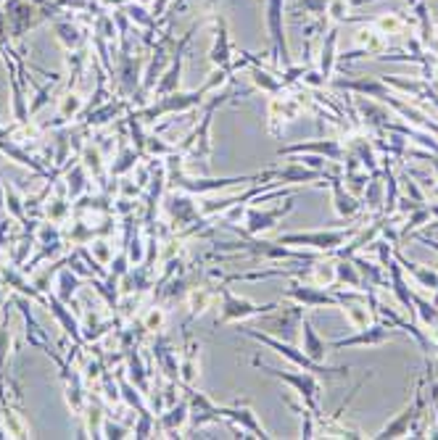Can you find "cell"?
<instances>
[{
    "instance_id": "7",
    "label": "cell",
    "mask_w": 438,
    "mask_h": 440,
    "mask_svg": "<svg viewBox=\"0 0 438 440\" xmlns=\"http://www.w3.org/2000/svg\"><path fill=\"white\" fill-rule=\"evenodd\" d=\"M293 211V195H288L285 206L270 208V211H262V208L251 206L245 211V232L248 235H259V232H270L272 227L280 222L282 216Z\"/></svg>"
},
{
    "instance_id": "26",
    "label": "cell",
    "mask_w": 438,
    "mask_h": 440,
    "mask_svg": "<svg viewBox=\"0 0 438 440\" xmlns=\"http://www.w3.org/2000/svg\"><path fill=\"white\" fill-rule=\"evenodd\" d=\"M357 43H360L367 53L383 51V37H380V32H375V29H362L360 35H357Z\"/></svg>"
},
{
    "instance_id": "32",
    "label": "cell",
    "mask_w": 438,
    "mask_h": 440,
    "mask_svg": "<svg viewBox=\"0 0 438 440\" xmlns=\"http://www.w3.org/2000/svg\"><path fill=\"white\" fill-rule=\"evenodd\" d=\"M161 322H164V311H161V309H153V311H151L148 327H151V329H158V327H161Z\"/></svg>"
},
{
    "instance_id": "28",
    "label": "cell",
    "mask_w": 438,
    "mask_h": 440,
    "mask_svg": "<svg viewBox=\"0 0 438 440\" xmlns=\"http://www.w3.org/2000/svg\"><path fill=\"white\" fill-rule=\"evenodd\" d=\"M402 182H404V195H407V198H412L414 203H420V206H425V195H422V190H420V188H417V182H414V177H409V174H404Z\"/></svg>"
},
{
    "instance_id": "24",
    "label": "cell",
    "mask_w": 438,
    "mask_h": 440,
    "mask_svg": "<svg viewBox=\"0 0 438 440\" xmlns=\"http://www.w3.org/2000/svg\"><path fill=\"white\" fill-rule=\"evenodd\" d=\"M211 298H214V293H211V290H206V287H198V290H193V293H190V319L209 309Z\"/></svg>"
},
{
    "instance_id": "15",
    "label": "cell",
    "mask_w": 438,
    "mask_h": 440,
    "mask_svg": "<svg viewBox=\"0 0 438 440\" xmlns=\"http://www.w3.org/2000/svg\"><path fill=\"white\" fill-rule=\"evenodd\" d=\"M198 354H201V340H188L183 364H180V380H183L185 388H190L201 374L198 372Z\"/></svg>"
},
{
    "instance_id": "33",
    "label": "cell",
    "mask_w": 438,
    "mask_h": 440,
    "mask_svg": "<svg viewBox=\"0 0 438 440\" xmlns=\"http://www.w3.org/2000/svg\"><path fill=\"white\" fill-rule=\"evenodd\" d=\"M106 432H108V438H124V430L116 424H106Z\"/></svg>"
},
{
    "instance_id": "18",
    "label": "cell",
    "mask_w": 438,
    "mask_h": 440,
    "mask_svg": "<svg viewBox=\"0 0 438 440\" xmlns=\"http://www.w3.org/2000/svg\"><path fill=\"white\" fill-rule=\"evenodd\" d=\"M304 282H312V285H320V287H333L338 282V277H335V261L315 259L312 267H309V277H304Z\"/></svg>"
},
{
    "instance_id": "12",
    "label": "cell",
    "mask_w": 438,
    "mask_h": 440,
    "mask_svg": "<svg viewBox=\"0 0 438 440\" xmlns=\"http://www.w3.org/2000/svg\"><path fill=\"white\" fill-rule=\"evenodd\" d=\"M301 319H304V314H301V306H293V309L282 311V314H275L272 319L264 322V329L267 332H280L285 340L293 337V329H301Z\"/></svg>"
},
{
    "instance_id": "6",
    "label": "cell",
    "mask_w": 438,
    "mask_h": 440,
    "mask_svg": "<svg viewBox=\"0 0 438 440\" xmlns=\"http://www.w3.org/2000/svg\"><path fill=\"white\" fill-rule=\"evenodd\" d=\"M394 335H396V327H391V324H380V322H377V324H367V327L357 329L354 335L338 337V340L330 343V348L338 351V348H354V345H383V343H388Z\"/></svg>"
},
{
    "instance_id": "25",
    "label": "cell",
    "mask_w": 438,
    "mask_h": 440,
    "mask_svg": "<svg viewBox=\"0 0 438 440\" xmlns=\"http://www.w3.org/2000/svg\"><path fill=\"white\" fill-rule=\"evenodd\" d=\"M375 29L380 35H402L404 32V21L396 14H388V16H380L375 21Z\"/></svg>"
},
{
    "instance_id": "2",
    "label": "cell",
    "mask_w": 438,
    "mask_h": 440,
    "mask_svg": "<svg viewBox=\"0 0 438 440\" xmlns=\"http://www.w3.org/2000/svg\"><path fill=\"white\" fill-rule=\"evenodd\" d=\"M254 367H259L262 372H267V374H272V377H277V380L288 382L290 388L296 390L298 398L304 401V406H307L309 411H315V414H320V401H322V385H320V377L317 374H312V372H290V369H272V367H267V364L262 362V359H254Z\"/></svg>"
},
{
    "instance_id": "27",
    "label": "cell",
    "mask_w": 438,
    "mask_h": 440,
    "mask_svg": "<svg viewBox=\"0 0 438 440\" xmlns=\"http://www.w3.org/2000/svg\"><path fill=\"white\" fill-rule=\"evenodd\" d=\"M333 48H335V32H330V37H327V43L322 48V66H320V74L325 79H330V71H333V61H335Z\"/></svg>"
},
{
    "instance_id": "5",
    "label": "cell",
    "mask_w": 438,
    "mask_h": 440,
    "mask_svg": "<svg viewBox=\"0 0 438 440\" xmlns=\"http://www.w3.org/2000/svg\"><path fill=\"white\" fill-rule=\"evenodd\" d=\"M290 301H296L301 309H315V306H333L338 309V295L335 290H327V287L312 285V282H293V285L285 290Z\"/></svg>"
},
{
    "instance_id": "29",
    "label": "cell",
    "mask_w": 438,
    "mask_h": 440,
    "mask_svg": "<svg viewBox=\"0 0 438 440\" xmlns=\"http://www.w3.org/2000/svg\"><path fill=\"white\" fill-rule=\"evenodd\" d=\"M254 82L259 87H264L267 93H272V96H277V93L282 90L280 82H275V79H272L270 74H264V71H254Z\"/></svg>"
},
{
    "instance_id": "35",
    "label": "cell",
    "mask_w": 438,
    "mask_h": 440,
    "mask_svg": "<svg viewBox=\"0 0 438 440\" xmlns=\"http://www.w3.org/2000/svg\"><path fill=\"white\" fill-rule=\"evenodd\" d=\"M433 9H436V11H438V0H436V3H433Z\"/></svg>"
},
{
    "instance_id": "19",
    "label": "cell",
    "mask_w": 438,
    "mask_h": 440,
    "mask_svg": "<svg viewBox=\"0 0 438 440\" xmlns=\"http://www.w3.org/2000/svg\"><path fill=\"white\" fill-rule=\"evenodd\" d=\"M357 108H360V113L365 116V124L375 132H383L388 127V121L394 119L386 108H380V106H375V103H367V101H357Z\"/></svg>"
},
{
    "instance_id": "30",
    "label": "cell",
    "mask_w": 438,
    "mask_h": 440,
    "mask_svg": "<svg viewBox=\"0 0 438 440\" xmlns=\"http://www.w3.org/2000/svg\"><path fill=\"white\" fill-rule=\"evenodd\" d=\"M327 14H330L335 21L346 19V14H349V0H327Z\"/></svg>"
},
{
    "instance_id": "1",
    "label": "cell",
    "mask_w": 438,
    "mask_h": 440,
    "mask_svg": "<svg viewBox=\"0 0 438 440\" xmlns=\"http://www.w3.org/2000/svg\"><path fill=\"white\" fill-rule=\"evenodd\" d=\"M245 335L248 337H254V340H259V343H264L267 348H272L275 354H280V356H285L288 362H293L298 367V369H304V372H312V374H317V377H338V380H346L349 377V367H322V364H317V362H312L304 351H298V348H293V345L285 340H277V337H272L270 332H256V329H243Z\"/></svg>"
},
{
    "instance_id": "10",
    "label": "cell",
    "mask_w": 438,
    "mask_h": 440,
    "mask_svg": "<svg viewBox=\"0 0 438 440\" xmlns=\"http://www.w3.org/2000/svg\"><path fill=\"white\" fill-rule=\"evenodd\" d=\"M222 419H228L230 427H240V430L251 432V438H270L267 430L256 422V414L245 404H238L235 401L230 406H222Z\"/></svg>"
},
{
    "instance_id": "21",
    "label": "cell",
    "mask_w": 438,
    "mask_h": 440,
    "mask_svg": "<svg viewBox=\"0 0 438 440\" xmlns=\"http://www.w3.org/2000/svg\"><path fill=\"white\" fill-rule=\"evenodd\" d=\"M188 419H190V401H180V404H172L169 414H161V427L164 432H175Z\"/></svg>"
},
{
    "instance_id": "16",
    "label": "cell",
    "mask_w": 438,
    "mask_h": 440,
    "mask_svg": "<svg viewBox=\"0 0 438 440\" xmlns=\"http://www.w3.org/2000/svg\"><path fill=\"white\" fill-rule=\"evenodd\" d=\"M346 150H351V153L357 155L362 161V166L367 169L370 174H377L380 169H377V153H375V143H372V138H351L349 145H346Z\"/></svg>"
},
{
    "instance_id": "36",
    "label": "cell",
    "mask_w": 438,
    "mask_h": 440,
    "mask_svg": "<svg viewBox=\"0 0 438 440\" xmlns=\"http://www.w3.org/2000/svg\"><path fill=\"white\" fill-rule=\"evenodd\" d=\"M436 354H438V345H436Z\"/></svg>"
},
{
    "instance_id": "13",
    "label": "cell",
    "mask_w": 438,
    "mask_h": 440,
    "mask_svg": "<svg viewBox=\"0 0 438 440\" xmlns=\"http://www.w3.org/2000/svg\"><path fill=\"white\" fill-rule=\"evenodd\" d=\"M301 329H304V335H301V343H304V354H307L312 362L322 364L325 362V354L330 351V345H327L322 337L317 335V329L312 327V322H309L307 317L301 319Z\"/></svg>"
},
{
    "instance_id": "23",
    "label": "cell",
    "mask_w": 438,
    "mask_h": 440,
    "mask_svg": "<svg viewBox=\"0 0 438 440\" xmlns=\"http://www.w3.org/2000/svg\"><path fill=\"white\" fill-rule=\"evenodd\" d=\"M349 259L357 264V269H360V275L365 277L367 285H383V272H386V269L372 264V261H367L365 256H357V253H351Z\"/></svg>"
},
{
    "instance_id": "31",
    "label": "cell",
    "mask_w": 438,
    "mask_h": 440,
    "mask_svg": "<svg viewBox=\"0 0 438 440\" xmlns=\"http://www.w3.org/2000/svg\"><path fill=\"white\" fill-rule=\"evenodd\" d=\"M304 166H309V169H317V172H325V158H320V155H304V158H298Z\"/></svg>"
},
{
    "instance_id": "8",
    "label": "cell",
    "mask_w": 438,
    "mask_h": 440,
    "mask_svg": "<svg viewBox=\"0 0 438 440\" xmlns=\"http://www.w3.org/2000/svg\"><path fill=\"white\" fill-rule=\"evenodd\" d=\"M296 153H317L330 161H343L346 148L341 145V140L327 138V140H312V143H293V145H282L277 155H296Z\"/></svg>"
},
{
    "instance_id": "34",
    "label": "cell",
    "mask_w": 438,
    "mask_h": 440,
    "mask_svg": "<svg viewBox=\"0 0 438 440\" xmlns=\"http://www.w3.org/2000/svg\"><path fill=\"white\" fill-rule=\"evenodd\" d=\"M428 337H430V343L438 345V324H433V327L428 329Z\"/></svg>"
},
{
    "instance_id": "9",
    "label": "cell",
    "mask_w": 438,
    "mask_h": 440,
    "mask_svg": "<svg viewBox=\"0 0 438 440\" xmlns=\"http://www.w3.org/2000/svg\"><path fill=\"white\" fill-rule=\"evenodd\" d=\"M327 185L333 190V208L341 219H354L362 211V200L343 185V177L338 174H327Z\"/></svg>"
},
{
    "instance_id": "3",
    "label": "cell",
    "mask_w": 438,
    "mask_h": 440,
    "mask_svg": "<svg viewBox=\"0 0 438 440\" xmlns=\"http://www.w3.org/2000/svg\"><path fill=\"white\" fill-rule=\"evenodd\" d=\"M357 232H360V227H351V230H317V232H285L277 237V242L330 253V250H338L341 245H346V240L354 237Z\"/></svg>"
},
{
    "instance_id": "4",
    "label": "cell",
    "mask_w": 438,
    "mask_h": 440,
    "mask_svg": "<svg viewBox=\"0 0 438 440\" xmlns=\"http://www.w3.org/2000/svg\"><path fill=\"white\" fill-rule=\"evenodd\" d=\"M219 293H222V314H219L217 324H228V322H243L251 319V317H262V314H270V311L277 309V303H251L245 298H238L228 285H219Z\"/></svg>"
},
{
    "instance_id": "22",
    "label": "cell",
    "mask_w": 438,
    "mask_h": 440,
    "mask_svg": "<svg viewBox=\"0 0 438 440\" xmlns=\"http://www.w3.org/2000/svg\"><path fill=\"white\" fill-rule=\"evenodd\" d=\"M172 216H175L177 225H188V222L198 219L201 211H198V206H195L188 195H177V198L172 200Z\"/></svg>"
},
{
    "instance_id": "14",
    "label": "cell",
    "mask_w": 438,
    "mask_h": 440,
    "mask_svg": "<svg viewBox=\"0 0 438 440\" xmlns=\"http://www.w3.org/2000/svg\"><path fill=\"white\" fill-rule=\"evenodd\" d=\"M335 277H338L335 285L351 287V290H367L370 287L367 282H365V277L360 275L357 264H354L349 256H341V259L335 261Z\"/></svg>"
},
{
    "instance_id": "20",
    "label": "cell",
    "mask_w": 438,
    "mask_h": 440,
    "mask_svg": "<svg viewBox=\"0 0 438 440\" xmlns=\"http://www.w3.org/2000/svg\"><path fill=\"white\" fill-rule=\"evenodd\" d=\"M412 301H414V319H420L422 327H433L438 324V306L428 298H422L417 290L412 287Z\"/></svg>"
},
{
    "instance_id": "11",
    "label": "cell",
    "mask_w": 438,
    "mask_h": 440,
    "mask_svg": "<svg viewBox=\"0 0 438 440\" xmlns=\"http://www.w3.org/2000/svg\"><path fill=\"white\" fill-rule=\"evenodd\" d=\"M394 256L399 259V264H402L404 272H407V275L414 280V285L420 287V290H430V293H436V287H438V269L422 267V264H414V261L404 259L396 245H394Z\"/></svg>"
},
{
    "instance_id": "17",
    "label": "cell",
    "mask_w": 438,
    "mask_h": 440,
    "mask_svg": "<svg viewBox=\"0 0 438 440\" xmlns=\"http://www.w3.org/2000/svg\"><path fill=\"white\" fill-rule=\"evenodd\" d=\"M362 206H367L370 214H380L386 208V182H380V172L372 174L367 182V188L362 193Z\"/></svg>"
}]
</instances>
